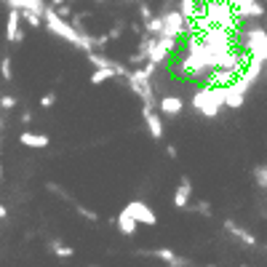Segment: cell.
Segmentation results:
<instances>
[{
    "label": "cell",
    "instance_id": "1",
    "mask_svg": "<svg viewBox=\"0 0 267 267\" xmlns=\"http://www.w3.org/2000/svg\"><path fill=\"white\" fill-rule=\"evenodd\" d=\"M43 22H46V27H49V32H54L56 37H62V40L72 43V46H78V49H83L85 54L97 51V49H94V37L91 35H83L78 27H72L54 6H46L43 8Z\"/></svg>",
    "mask_w": 267,
    "mask_h": 267
},
{
    "label": "cell",
    "instance_id": "2",
    "mask_svg": "<svg viewBox=\"0 0 267 267\" xmlns=\"http://www.w3.org/2000/svg\"><path fill=\"white\" fill-rule=\"evenodd\" d=\"M222 91L219 88H211V85H206L203 91H198L195 97H193V107L198 112H203L206 118H216V112L219 107H222Z\"/></svg>",
    "mask_w": 267,
    "mask_h": 267
},
{
    "label": "cell",
    "instance_id": "3",
    "mask_svg": "<svg viewBox=\"0 0 267 267\" xmlns=\"http://www.w3.org/2000/svg\"><path fill=\"white\" fill-rule=\"evenodd\" d=\"M126 208H128V214L137 219L139 225H158V216H155V211L145 203V200H131V203H126Z\"/></svg>",
    "mask_w": 267,
    "mask_h": 267
},
{
    "label": "cell",
    "instance_id": "4",
    "mask_svg": "<svg viewBox=\"0 0 267 267\" xmlns=\"http://www.w3.org/2000/svg\"><path fill=\"white\" fill-rule=\"evenodd\" d=\"M137 254H142V256H155V259L166 262L168 267H193V262L185 259V256H179V254H174L171 249H152V251H137Z\"/></svg>",
    "mask_w": 267,
    "mask_h": 267
},
{
    "label": "cell",
    "instance_id": "5",
    "mask_svg": "<svg viewBox=\"0 0 267 267\" xmlns=\"http://www.w3.org/2000/svg\"><path fill=\"white\" fill-rule=\"evenodd\" d=\"M19 22H22V8L11 6L8 8V22H6V40L8 43H22L24 32L19 30Z\"/></svg>",
    "mask_w": 267,
    "mask_h": 267
},
{
    "label": "cell",
    "instance_id": "6",
    "mask_svg": "<svg viewBox=\"0 0 267 267\" xmlns=\"http://www.w3.org/2000/svg\"><path fill=\"white\" fill-rule=\"evenodd\" d=\"M219 91H222V102H225V107H233V110L243 107L246 94H249V91H243V88H241V85H238L235 80H233L230 85H225V88H219Z\"/></svg>",
    "mask_w": 267,
    "mask_h": 267
},
{
    "label": "cell",
    "instance_id": "7",
    "mask_svg": "<svg viewBox=\"0 0 267 267\" xmlns=\"http://www.w3.org/2000/svg\"><path fill=\"white\" fill-rule=\"evenodd\" d=\"M142 118H145L147 128H150V134H152V139H155V142L163 139V123H160V110H158V107H147V104H145Z\"/></svg>",
    "mask_w": 267,
    "mask_h": 267
},
{
    "label": "cell",
    "instance_id": "8",
    "mask_svg": "<svg viewBox=\"0 0 267 267\" xmlns=\"http://www.w3.org/2000/svg\"><path fill=\"white\" fill-rule=\"evenodd\" d=\"M235 14L243 19H259L264 16V6L259 0H235Z\"/></svg>",
    "mask_w": 267,
    "mask_h": 267
},
{
    "label": "cell",
    "instance_id": "9",
    "mask_svg": "<svg viewBox=\"0 0 267 267\" xmlns=\"http://www.w3.org/2000/svg\"><path fill=\"white\" fill-rule=\"evenodd\" d=\"M158 110L163 112L166 118H176V115H182L185 102H182V97H160L158 99Z\"/></svg>",
    "mask_w": 267,
    "mask_h": 267
},
{
    "label": "cell",
    "instance_id": "10",
    "mask_svg": "<svg viewBox=\"0 0 267 267\" xmlns=\"http://www.w3.org/2000/svg\"><path fill=\"white\" fill-rule=\"evenodd\" d=\"M225 230L230 233V235H235L238 241H241L243 246H249V249H256V246H259V241H256V238L249 233V230H243V227H238L233 219H225Z\"/></svg>",
    "mask_w": 267,
    "mask_h": 267
},
{
    "label": "cell",
    "instance_id": "11",
    "mask_svg": "<svg viewBox=\"0 0 267 267\" xmlns=\"http://www.w3.org/2000/svg\"><path fill=\"white\" fill-rule=\"evenodd\" d=\"M190 195H193V182H190V176H182V185H179L176 193H174V206L176 208H190Z\"/></svg>",
    "mask_w": 267,
    "mask_h": 267
},
{
    "label": "cell",
    "instance_id": "12",
    "mask_svg": "<svg viewBox=\"0 0 267 267\" xmlns=\"http://www.w3.org/2000/svg\"><path fill=\"white\" fill-rule=\"evenodd\" d=\"M19 142H22L24 147H35V150H43V147H49V137L46 134H32V131H22L19 134Z\"/></svg>",
    "mask_w": 267,
    "mask_h": 267
},
{
    "label": "cell",
    "instance_id": "13",
    "mask_svg": "<svg viewBox=\"0 0 267 267\" xmlns=\"http://www.w3.org/2000/svg\"><path fill=\"white\" fill-rule=\"evenodd\" d=\"M115 225H118V230H120L123 235H134V233H137V225H139V222L128 214V208H123V211L118 214V219H115Z\"/></svg>",
    "mask_w": 267,
    "mask_h": 267
},
{
    "label": "cell",
    "instance_id": "14",
    "mask_svg": "<svg viewBox=\"0 0 267 267\" xmlns=\"http://www.w3.org/2000/svg\"><path fill=\"white\" fill-rule=\"evenodd\" d=\"M118 70H112V67H94V72H91V85H102V83H107L112 78H118Z\"/></svg>",
    "mask_w": 267,
    "mask_h": 267
},
{
    "label": "cell",
    "instance_id": "15",
    "mask_svg": "<svg viewBox=\"0 0 267 267\" xmlns=\"http://www.w3.org/2000/svg\"><path fill=\"white\" fill-rule=\"evenodd\" d=\"M179 11L187 22H193V19L200 16V8H198V0H179Z\"/></svg>",
    "mask_w": 267,
    "mask_h": 267
},
{
    "label": "cell",
    "instance_id": "16",
    "mask_svg": "<svg viewBox=\"0 0 267 267\" xmlns=\"http://www.w3.org/2000/svg\"><path fill=\"white\" fill-rule=\"evenodd\" d=\"M49 246H51L54 256H62V259H70V256L75 254V249H72V246H67V243H62V241H51Z\"/></svg>",
    "mask_w": 267,
    "mask_h": 267
},
{
    "label": "cell",
    "instance_id": "17",
    "mask_svg": "<svg viewBox=\"0 0 267 267\" xmlns=\"http://www.w3.org/2000/svg\"><path fill=\"white\" fill-rule=\"evenodd\" d=\"M0 78L8 80V83L14 80V67H11V56H8V54L0 59Z\"/></svg>",
    "mask_w": 267,
    "mask_h": 267
},
{
    "label": "cell",
    "instance_id": "18",
    "mask_svg": "<svg viewBox=\"0 0 267 267\" xmlns=\"http://www.w3.org/2000/svg\"><path fill=\"white\" fill-rule=\"evenodd\" d=\"M254 179L259 187H267V166H256L254 168Z\"/></svg>",
    "mask_w": 267,
    "mask_h": 267
},
{
    "label": "cell",
    "instance_id": "19",
    "mask_svg": "<svg viewBox=\"0 0 267 267\" xmlns=\"http://www.w3.org/2000/svg\"><path fill=\"white\" fill-rule=\"evenodd\" d=\"M75 211H78L83 219H88V222H97V219H99V216H97V211H88V208H85L83 203H75Z\"/></svg>",
    "mask_w": 267,
    "mask_h": 267
},
{
    "label": "cell",
    "instance_id": "20",
    "mask_svg": "<svg viewBox=\"0 0 267 267\" xmlns=\"http://www.w3.org/2000/svg\"><path fill=\"white\" fill-rule=\"evenodd\" d=\"M51 104H56V94L54 91H49V94L40 97V107H51Z\"/></svg>",
    "mask_w": 267,
    "mask_h": 267
},
{
    "label": "cell",
    "instance_id": "21",
    "mask_svg": "<svg viewBox=\"0 0 267 267\" xmlns=\"http://www.w3.org/2000/svg\"><path fill=\"white\" fill-rule=\"evenodd\" d=\"M0 107H3V110H14V107H16V97H11V94H8V97H3Z\"/></svg>",
    "mask_w": 267,
    "mask_h": 267
},
{
    "label": "cell",
    "instance_id": "22",
    "mask_svg": "<svg viewBox=\"0 0 267 267\" xmlns=\"http://www.w3.org/2000/svg\"><path fill=\"white\" fill-rule=\"evenodd\" d=\"M193 211H198V214H206V216H208V214H211V206H208L206 200H200L198 206H193Z\"/></svg>",
    "mask_w": 267,
    "mask_h": 267
},
{
    "label": "cell",
    "instance_id": "23",
    "mask_svg": "<svg viewBox=\"0 0 267 267\" xmlns=\"http://www.w3.org/2000/svg\"><path fill=\"white\" fill-rule=\"evenodd\" d=\"M139 16L145 19V22H150V19H152V11H150V6H142V8H139Z\"/></svg>",
    "mask_w": 267,
    "mask_h": 267
},
{
    "label": "cell",
    "instance_id": "24",
    "mask_svg": "<svg viewBox=\"0 0 267 267\" xmlns=\"http://www.w3.org/2000/svg\"><path fill=\"white\" fill-rule=\"evenodd\" d=\"M19 120H22V123H24V126H27V123H30V120H32V115H30V112H22V118H19Z\"/></svg>",
    "mask_w": 267,
    "mask_h": 267
},
{
    "label": "cell",
    "instance_id": "25",
    "mask_svg": "<svg viewBox=\"0 0 267 267\" xmlns=\"http://www.w3.org/2000/svg\"><path fill=\"white\" fill-rule=\"evenodd\" d=\"M6 216H8V208H6L3 203H0V219H6Z\"/></svg>",
    "mask_w": 267,
    "mask_h": 267
},
{
    "label": "cell",
    "instance_id": "26",
    "mask_svg": "<svg viewBox=\"0 0 267 267\" xmlns=\"http://www.w3.org/2000/svg\"><path fill=\"white\" fill-rule=\"evenodd\" d=\"M0 128H3V118H0Z\"/></svg>",
    "mask_w": 267,
    "mask_h": 267
},
{
    "label": "cell",
    "instance_id": "27",
    "mask_svg": "<svg viewBox=\"0 0 267 267\" xmlns=\"http://www.w3.org/2000/svg\"><path fill=\"white\" fill-rule=\"evenodd\" d=\"M0 176H3V166H0Z\"/></svg>",
    "mask_w": 267,
    "mask_h": 267
},
{
    "label": "cell",
    "instance_id": "28",
    "mask_svg": "<svg viewBox=\"0 0 267 267\" xmlns=\"http://www.w3.org/2000/svg\"><path fill=\"white\" fill-rule=\"evenodd\" d=\"M0 102H3V94H0ZM0 110H3V107H0Z\"/></svg>",
    "mask_w": 267,
    "mask_h": 267
},
{
    "label": "cell",
    "instance_id": "29",
    "mask_svg": "<svg viewBox=\"0 0 267 267\" xmlns=\"http://www.w3.org/2000/svg\"><path fill=\"white\" fill-rule=\"evenodd\" d=\"M206 267H216V264H206Z\"/></svg>",
    "mask_w": 267,
    "mask_h": 267
},
{
    "label": "cell",
    "instance_id": "30",
    "mask_svg": "<svg viewBox=\"0 0 267 267\" xmlns=\"http://www.w3.org/2000/svg\"><path fill=\"white\" fill-rule=\"evenodd\" d=\"M88 267H97V264H88Z\"/></svg>",
    "mask_w": 267,
    "mask_h": 267
},
{
    "label": "cell",
    "instance_id": "31",
    "mask_svg": "<svg viewBox=\"0 0 267 267\" xmlns=\"http://www.w3.org/2000/svg\"><path fill=\"white\" fill-rule=\"evenodd\" d=\"M264 251H267V246H264Z\"/></svg>",
    "mask_w": 267,
    "mask_h": 267
},
{
    "label": "cell",
    "instance_id": "32",
    "mask_svg": "<svg viewBox=\"0 0 267 267\" xmlns=\"http://www.w3.org/2000/svg\"><path fill=\"white\" fill-rule=\"evenodd\" d=\"M241 267H246V264H241Z\"/></svg>",
    "mask_w": 267,
    "mask_h": 267
},
{
    "label": "cell",
    "instance_id": "33",
    "mask_svg": "<svg viewBox=\"0 0 267 267\" xmlns=\"http://www.w3.org/2000/svg\"><path fill=\"white\" fill-rule=\"evenodd\" d=\"M0 145H3V142H0Z\"/></svg>",
    "mask_w": 267,
    "mask_h": 267
}]
</instances>
